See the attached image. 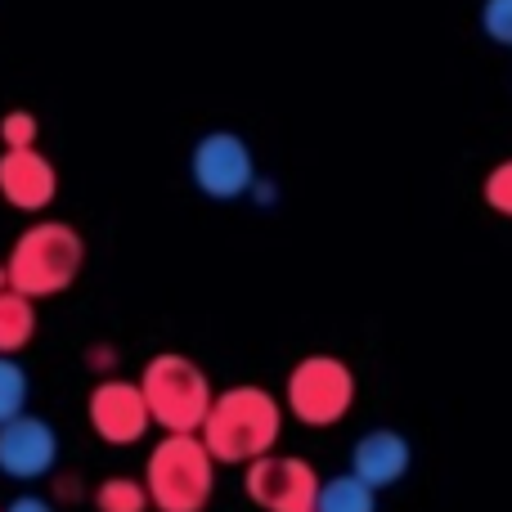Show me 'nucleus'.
<instances>
[{
	"label": "nucleus",
	"mask_w": 512,
	"mask_h": 512,
	"mask_svg": "<svg viewBox=\"0 0 512 512\" xmlns=\"http://www.w3.org/2000/svg\"><path fill=\"white\" fill-rule=\"evenodd\" d=\"M283 432V405L265 387H230L212 400L198 441L212 454V463H256L274 450Z\"/></svg>",
	"instance_id": "obj_1"
},
{
	"label": "nucleus",
	"mask_w": 512,
	"mask_h": 512,
	"mask_svg": "<svg viewBox=\"0 0 512 512\" xmlns=\"http://www.w3.org/2000/svg\"><path fill=\"white\" fill-rule=\"evenodd\" d=\"M81 261H86V243H81V234L72 225L36 221L32 230L18 234L14 252H9L5 288L27 301L54 297V292H68L77 283Z\"/></svg>",
	"instance_id": "obj_2"
},
{
	"label": "nucleus",
	"mask_w": 512,
	"mask_h": 512,
	"mask_svg": "<svg viewBox=\"0 0 512 512\" xmlns=\"http://www.w3.org/2000/svg\"><path fill=\"white\" fill-rule=\"evenodd\" d=\"M135 387H140V396H144L149 423H158L167 436H198V427H203L207 409H212V400H216L212 378L180 351L153 355Z\"/></svg>",
	"instance_id": "obj_3"
},
{
	"label": "nucleus",
	"mask_w": 512,
	"mask_h": 512,
	"mask_svg": "<svg viewBox=\"0 0 512 512\" xmlns=\"http://www.w3.org/2000/svg\"><path fill=\"white\" fill-rule=\"evenodd\" d=\"M216 490V463L198 436H162L144 468V495L158 512H203Z\"/></svg>",
	"instance_id": "obj_4"
},
{
	"label": "nucleus",
	"mask_w": 512,
	"mask_h": 512,
	"mask_svg": "<svg viewBox=\"0 0 512 512\" xmlns=\"http://www.w3.org/2000/svg\"><path fill=\"white\" fill-rule=\"evenodd\" d=\"M283 400L288 414L306 427H333L351 414L355 405V373L337 355H306L292 364L288 382H283Z\"/></svg>",
	"instance_id": "obj_5"
},
{
	"label": "nucleus",
	"mask_w": 512,
	"mask_h": 512,
	"mask_svg": "<svg viewBox=\"0 0 512 512\" xmlns=\"http://www.w3.org/2000/svg\"><path fill=\"white\" fill-rule=\"evenodd\" d=\"M256 158L252 144L239 131H207L203 140L189 153V180H194L198 194L216 198V203H234V198H248V189L256 185Z\"/></svg>",
	"instance_id": "obj_6"
},
{
	"label": "nucleus",
	"mask_w": 512,
	"mask_h": 512,
	"mask_svg": "<svg viewBox=\"0 0 512 512\" xmlns=\"http://www.w3.org/2000/svg\"><path fill=\"white\" fill-rule=\"evenodd\" d=\"M243 490L261 512H310L319 495V472L292 454H265L248 463Z\"/></svg>",
	"instance_id": "obj_7"
},
{
	"label": "nucleus",
	"mask_w": 512,
	"mask_h": 512,
	"mask_svg": "<svg viewBox=\"0 0 512 512\" xmlns=\"http://www.w3.org/2000/svg\"><path fill=\"white\" fill-rule=\"evenodd\" d=\"M59 459V436L45 418L18 414L0 427V472L14 481H36Z\"/></svg>",
	"instance_id": "obj_8"
},
{
	"label": "nucleus",
	"mask_w": 512,
	"mask_h": 512,
	"mask_svg": "<svg viewBox=\"0 0 512 512\" xmlns=\"http://www.w3.org/2000/svg\"><path fill=\"white\" fill-rule=\"evenodd\" d=\"M90 427H95L99 441H108V445H135L153 427L140 387L122 382V378H104L90 391Z\"/></svg>",
	"instance_id": "obj_9"
},
{
	"label": "nucleus",
	"mask_w": 512,
	"mask_h": 512,
	"mask_svg": "<svg viewBox=\"0 0 512 512\" xmlns=\"http://www.w3.org/2000/svg\"><path fill=\"white\" fill-rule=\"evenodd\" d=\"M0 194L9 207L18 212H41L54 203L59 194V176H54V162L36 149H5L0 158Z\"/></svg>",
	"instance_id": "obj_10"
},
{
	"label": "nucleus",
	"mask_w": 512,
	"mask_h": 512,
	"mask_svg": "<svg viewBox=\"0 0 512 512\" xmlns=\"http://www.w3.org/2000/svg\"><path fill=\"white\" fill-rule=\"evenodd\" d=\"M409 463H414V450H409V441L400 432H391V427H373V432H364L360 441L351 445V477L360 481V486H369L373 495L396 486L409 472Z\"/></svg>",
	"instance_id": "obj_11"
},
{
	"label": "nucleus",
	"mask_w": 512,
	"mask_h": 512,
	"mask_svg": "<svg viewBox=\"0 0 512 512\" xmlns=\"http://www.w3.org/2000/svg\"><path fill=\"white\" fill-rule=\"evenodd\" d=\"M36 333V310L27 297H18V292H0V355H14L23 351L27 342H32Z\"/></svg>",
	"instance_id": "obj_12"
},
{
	"label": "nucleus",
	"mask_w": 512,
	"mask_h": 512,
	"mask_svg": "<svg viewBox=\"0 0 512 512\" xmlns=\"http://www.w3.org/2000/svg\"><path fill=\"white\" fill-rule=\"evenodd\" d=\"M310 512H378V495L346 472V477L319 481V495H315V508Z\"/></svg>",
	"instance_id": "obj_13"
},
{
	"label": "nucleus",
	"mask_w": 512,
	"mask_h": 512,
	"mask_svg": "<svg viewBox=\"0 0 512 512\" xmlns=\"http://www.w3.org/2000/svg\"><path fill=\"white\" fill-rule=\"evenodd\" d=\"M95 508H99V512H144V508H149V495H144V481H131V477H108L104 486L95 490Z\"/></svg>",
	"instance_id": "obj_14"
},
{
	"label": "nucleus",
	"mask_w": 512,
	"mask_h": 512,
	"mask_svg": "<svg viewBox=\"0 0 512 512\" xmlns=\"http://www.w3.org/2000/svg\"><path fill=\"white\" fill-rule=\"evenodd\" d=\"M27 405V369L14 355H0V427L18 418Z\"/></svg>",
	"instance_id": "obj_15"
},
{
	"label": "nucleus",
	"mask_w": 512,
	"mask_h": 512,
	"mask_svg": "<svg viewBox=\"0 0 512 512\" xmlns=\"http://www.w3.org/2000/svg\"><path fill=\"white\" fill-rule=\"evenodd\" d=\"M481 198H486V207L495 216H504V221H512V158L495 162L486 176V185H481Z\"/></svg>",
	"instance_id": "obj_16"
},
{
	"label": "nucleus",
	"mask_w": 512,
	"mask_h": 512,
	"mask_svg": "<svg viewBox=\"0 0 512 512\" xmlns=\"http://www.w3.org/2000/svg\"><path fill=\"white\" fill-rule=\"evenodd\" d=\"M481 32L495 45H512V0H486L481 5Z\"/></svg>",
	"instance_id": "obj_17"
},
{
	"label": "nucleus",
	"mask_w": 512,
	"mask_h": 512,
	"mask_svg": "<svg viewBox=\"0 0 512 512\" xmlns=\"http://www.w3.org/2000/svg\"><path fill=\"white\" fill-rule=\"evenodd\" d=\"M0 140H5V149H36V117L5 113L0 117Z\"/></svg>",
	"instance_id": "obj_18"
},
{
	"label": "nucleus",
	"mask_w": 512,
	"mask_h": 512,
	"mask_svg": "<svg viewBox=\"0 0 512 512\" xmlns=\"http://www.w3.org/2000/svg\"><path fill=\"white\" fill-rule=\"evenodd\" d=\"M5 512H54V508L45 504L41 495H18V499H14V504H9Z\"/></svg>",
	"instance_id": "obj_19"
},
{
	"label": "nucleus",
	"mask_w": 512,
	"mask_h": 512,
	"mask_svg": "<svg viewBox=\"0 0 512 512\" xmlns=\"http://www.w3.org/2000/svg\"><path fill=\"white\" fill-rule=\"evenodd\" d=\"M90 364H99V369H108V364H113V351H108V346H95V355H90Z\"/></svg>",
	"instance_id": "obj_20"
},
{
	"label": "nucleus",
	"mask_w": 512,
	"mask_h": 512,
	"mask_svg": "<svg viewBox=\"0 0 512 512\" xmlns=\"http://www.w3.org/2000/svg\"><path fill=\"white\" fill-rule=\"evenodd\" d=\"M0 292H5V265H0Z\"/></svg>",
	"instance_id": "obj_21"
}]
</instances>
